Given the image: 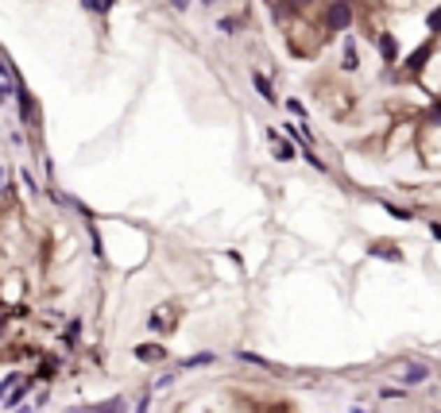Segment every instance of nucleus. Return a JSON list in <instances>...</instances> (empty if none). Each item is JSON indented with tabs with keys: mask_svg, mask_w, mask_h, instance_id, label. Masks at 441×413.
I'll return each mask as SVG.
<instances>
[{
	"mask_svg": "<svg viewBox=\"0 0 441 413\" xmlns=\"http://www.w3.org/2000/svg\"><path fill=\"white\" fill-rule=\"evenodd\" d=\"M205 363H213V356H209V352H201V356H190L182 363V371H190V367H205Z\"/></svg>",
	"mask_w": 441,
	"mask_h": 413,
	"instance_id": "obj_11",
	"label": "nucleus"
},
{
	"mask_svg": "<svg viewBox=\"0 0 441 413\" xmlns=\"http://www.w3.org/2000/svg\"><path fill=\"white\" fill-rule=\"evenodd\" d=\"M426 24H430V31H433V35H441V8H438V12H430V20H426Z\"/></svg>",
	"mask_w": 441,
	"mask_h": 413,
	"instance_id": "obj_13",
	"label": "nucleus"
},
{
	"mask_svg": "<svg viewBox=\"0 0 441 413\" xmlns=\"http://www.w3.org/2000/svg\"><path fill=\"white\" fill-rule=\"evenodd\" d=\"M236 359H240V363H252V367H263V371H275V363H271V359L256 356V352H236Z\"/></svg>",
	"mask_w": 441,
	"mask_h": 413,
	"instance_id": "obj_7",
	"label": "nucleus"
},
{
	"mask_svg": "<svg viewBox=\"0 0 441 413\" xmlns=\"http://www.w3.org/2000/svg\"><path fill=\"white\" fill-rule=\"evenodd\" d=\"M275 158H279V163H291V158H294V147L279 140V143H275Z\"/></svg>",
	"mask_w": 441,
	"mask_h": 413,
	"instance_id": "obj_10",
	"label": "nucleus"
},
{
	"mask_svg": "<svg viewBox=\"0 0 441 413\" xmlns=\"http://www.w3.org/2000/svg\"><path fill=\"white\" fill-rule=\"evenodd\" d=\"M167 352L159 344H143V347H136V359H143V363H155V359H163Z\"/></svg>",
	"mask_w": 441,
	"mask_h": 413,
	"instance_id": "obj_5",
	"label": "nucleus"
},
{
	"mask_svg": "<svg viewBox=\"0 0 441 413\" xmlns=\"http://www.w3.org/2000/svg\"><path fill=\"white\" fill-rule=\"evenodd\" d=\"M171 8H178V12H186V8H190V0H171Z\"/></svg>",
	"mask_w": 441,
	"mask_h": 413,
	"instance_id": "obj_16",
	"label": "nucleus"
},
{
	"mask_svg": "<svg viewBox=\"0 0 441 413\" xmlns=\"http://www.w3.org/2000/svg\"><path fill=\"white\" fill-rule=\"evenodd\" d=\"M70 413H128V410H124V402H120V398H113V402H105V405H89V410H70Z\"/></svg>",
	"mask_w": 441,
	"mask_h": 413,
	"instance_id": "obj_4",
	"label": "nucleus"
},
{
	"mask_svg": "<svg viewBox=\"0 0 441 413\" xmlns=\"http://www.w3.org/2000/svg\"><path fill=\"white\" fill-rule=\"evenodd\" d=\"M349 24H352V8H349V0H337L333 8H329V27H333V31H345Z\"/></svg>",
	"mask_w": 441,
	"mask_h": 413,
	"instance_id": "obj_1",
	"label": "nucleus"
},
{
	"mask_svg": "<svg viewBox=\"0 0 441 413\" xmlns=\"http://www.w3.org/2000/svg\"><path fill=\"white\" fill-rule=\"evenodd\" d=\"M345 70H356V47L345 43Z\"/></svg>",
	"mask_w": 441,
	"mask_h": 413,
	"instance_id": "obj_12",
	"label": "nucleus"
},
{
	"mask_svg": "<svg viewBox=\"0 0 441 413\" xmlns=\"http://www.w3.org/2000/svg\"><path fill=\"white\" fill-rule=\"evenodd\" d=\"M430 50H433V39L426 43V47H418L414 54H410V62H407V66H410V70H422V62H426V54H430Z\"/></svg>",
	"mask_w": 441,
	"mask_h": 413,
	"instance_id": "obj_8",
	"label": "nucleus"
},
{
	"mask_svg": "<svg viewBox=\"0 0 441 413\" xmlns=\"http://www.w3.org/2000/svg\"><path fill=\"white\" fill-rule=\"evenodd\" d=\"M205 4H213V0H205Z\"/></svg>",
	"mask_w": 441,
	"mask_h": 413,
	"instance_id": "obj_18",
	"label": "nucleus"
},
{
	"mask_svg": "<svg viewBox=\"0 0 441 413\" xmlns=\"http://www.w3.org/2000/svg\"><path fill=\"white\" fill-rule=\"evenodd\" d=\"M379 54H383V62H387V66L395 62V54H399V43H395V35H387V31L379 35Z\"/></svg>",
	"mask_w": 441,
	"mask_h": 413,
	"instance_id": "obj_2",
	"label": "nucleus"
},
{
	"mask_svg": "<svg viewBox=\"0 0 441 413\" xmlns=\"http://www.w3.org/2000/svg\"><path fill=\"white\" fill-rule=\"evenodd\" d=\"M426 375H430L426 363H410L407 371H403V382H407V386H418V382H426Z\"/></svg>",
	"mask_w": 441,
	"mask_h": 413,
	"instance_id": "obj_3",
	"label": "nucleus"
},
{
	"mask_svg": "<svg viewBox=\"0 0 441 413\" xmlns=\"http://www.w3.org/2000/svg\"><path fill=\"white\" fill-rule=\"evenodd\" d=\"M287 108H291L294 116H306V108H302V100H287Z\"/></svg>",
	"mask_w": 441,
	"mask_h": 413,
	"instance_id": "obj_15",
	"label": "nucleus"
},
{
	"mask_svg": "<svg viewBox=\"0 0 441 413\" xmlns=\"http://www.w3.org/2000/svg\"><path fill=\"white\" fill-rule=\"evenodd\" d=\"M372 255H379V259H403L391 243H372Z\"/></svg>",
	"mask_w": 441,
	"mask_h": 413,
	"instance_id": "obj_9",
	"label": "nucleus"
},
{
	"mask_svg": "<svg viewBox=\"0 0 441 413\" xmlns=\"http://www.w3.org/2000/svg\"><path fill=\"white\" fill-rule=\"evenodd\" d=\"M252 85L259 89V97H263L267 105H275V100H279V97H275V89H271V82H267L263 74H252Z\"/></svg>",
	"mask_w": 441,
	"mask_h": 413,
	"instance_id": "obj_6",
	"label": "nucleus"
},
{
	"mask_svg": "<svg viewBox=\"0 0 441 413\" xmlns=\"http://www.w3.org/2000/svg\"><path fill=\"white\" fill-rule=\"evenodd\" d=\"M291 4H294V8H306V4H310V0H291Z\"/></svg>",
	"mask_w": 441,
	"mask_h": 413,
	"instance_id": "obj_17",
	"label": "nucleus"
},
{
	"mask_svg": "<svg viewBox=\"0 0 441 413\" xmlns=\"http://www.w3.org/2000/svg\"><path fill=\"white\" fill-rule=\"evenodd\" d=\"M387 213L399 216V220H410V213H407V209H399V205H387Z\"/></svg>",
	"mask_w": 441,
	"mask_h": 413,
	"instance_id": "obj_14",
	"label": "nucleus"
}]
</instances>
